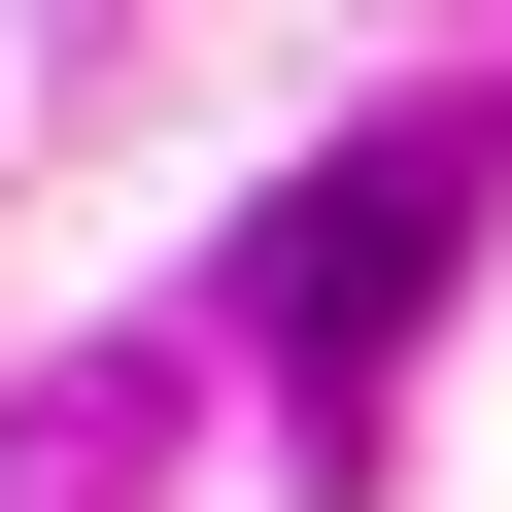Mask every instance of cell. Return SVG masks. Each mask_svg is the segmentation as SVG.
<instances>
[{
	"instance_id": "6da1fadb",
	"label": "cell",
	"mask_w": 512,
	"mask_h": 512,
	"mask_svg": "<svg viewBox=\"0 0 512 512\" xmlns=\"http://www.w3.org/2000/svg\"><path fill=\"white\" fill-rule=\"evenodd\" d=\"M512 205V137H342L274 239H239V308H274V376H308V444H376V342L444 308V239Z\"/></svg>"
}]
</instances>
